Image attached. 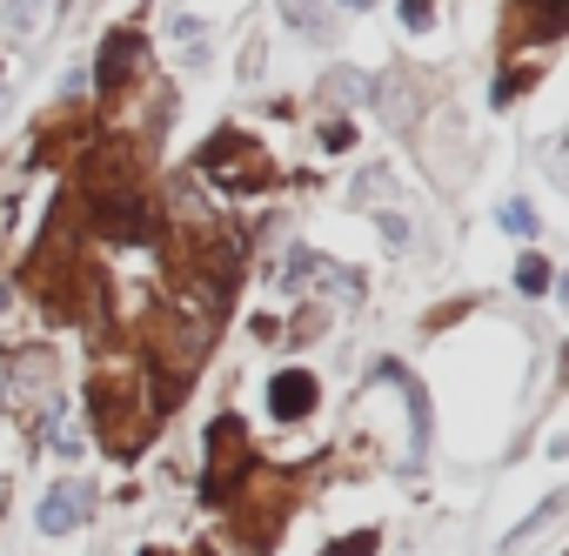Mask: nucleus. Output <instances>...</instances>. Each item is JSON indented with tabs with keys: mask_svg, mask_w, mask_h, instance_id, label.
I'll use <instances>...</instances> for the list:
<instances>
[{
	"mask_svg": "<svg viewBox=\"0 0 569 556\" xmlns=\"http://www.w3.org/2000/svg\"><path fill=\"white\" fill-rule=\"evenodd\" d=\"M88 509H94V489H88V483H54V489L41 496L34 523H41L48 536H68V529H81V523H88Z\"/></svg>",
	"mask_w": 569,
	"mask_h": 556,
	"instance_id": "3",
	"label": "nucleus"
},
{
	"mask_svg": "<svg viewBox=\"0 0 569 556\" xmlns=\"http://www.w3.org/2000/svg\"><path fill=\"white\" fill-rule=\"evenodd\" d=\"M369 549H376V536H369V529H362V536H336V543H329V556H369Z\"/></svg>",
	"mask_w": 569,
	"mask_h": 556,
	"instance_id": "13",
	"label": "nucleus"
},
{
	"mask_svg": "<svg viewBox=\"0 0 569 556\" xmlns=\"http://www.w3.org/2000/svg\"><path fill=\"white\" fill-rule=\"evenodd\" d=\"M496 221H502V228H509V235H522V241H529V235H536V228H542V221H536V208H529V201H502V208H496Z\"/></svg>",
	"mask_w": 569,
	"mask_h": 556,
	"instance_id": "9",
	"label": "nucleus"
},
{
	"mask_svg": "<svg viewBox=\"0 0 569 556\" xmlns=\"http://www.w3.org/2000/svg\"><path fill=\"white\" fill-rule=\"evenodd\" d=\"M0 108H8V101H0Z\"/></svg>",
	"mask_w": 569,
	"mask_h": 556,
	"instance_id": "17",
	"label": "nucleus"
},
{
	"mask_svg": "<svg viewBox=\"0 0 569 556\" xmlns=\"http://www.w3.org/2000/svg\"><path fill=\"white\" fill-rule=\"evenodd\" d=\"M516 289H522V296H542V289H549V268H542L536 255H529V261L516 268Z\"/></svg>",
	"mask_w": 569,
	"mask_h": 556,
	"instance_id": "11",
	"label": "nucleus"
},
{
	"mask_svg": "<svg viewBox=\"0 0 569 556\" xmlns=\"http://www.w3.org/2000/svg\"><path fill=\"white\" fill-rule=\"evenodd\" d=\"M281 14H289L302 34H316V41H329V8L322 0H281Z\"/></svg>",
	"mask_w": 569,
	"mask_h": 556,
	"instance_id": "6",
	"label": "nucleus"
},
{
	"mask_svg": "<svg viewBox=\"0 0 569 556\" xmlns=\"http://www.w3.org/2000/svg\"><path fill=\"white\" fill-rule=\"evenodd\" d=\"M342 8H376V0H342Z\"/></svg>",
	"mask_w": 569,
	"mask_h": 556,
	"instance_id": "16",
	"label": "nucleus"
},
{
	"mask_svg": "<svg viewBox=\"0 0 569 556\" xmlns=\"http://www.w3.org/2000/svg\"><path fill=\"white\" fill-rule=\"evenodd\" d=\"M174 41H181V54H188L194 68L208 61V28H201V21H181V28H174Z\"/></svg>",
	"mask_w": 569,
	"mask_h": 556,
	"instance_id": "10",
	"label": "nucleus"
},
{
	"mask_svg": "<svg viewBox=\"0 0 569 556\" xmlns=\"http://www.w3.org/2000/svg\"><path fill=\"white\" fill-rule=\"evenodd\" d=\"M322 88H329V95H336V101H376V95H369V88H376V81H369V75H356V68H336V75H329V81H322Z\"/></svg>",
	"mask_w": 569,
	"mask_h": 556,
	"instance_id": "7",
	"label": "nucleus"
},
{
	"mask_svg": "<svg viewBox=\"0 0 569 556\" xmlns=\"http://www.w3.org/2000/svg\"><path fill=\"white\" fill-rule=\"evenodd\" d=\"M281 282H289V289H329V296H342V302H356V296H362V275L336 268V261H329V255H316V248H296V255H289V268H281Z\"/></svg>",
	"mask_w": 569,
	"mask_h": 556,
	"instance_id": "1",
	"label": "nucleus"
},
{
	"mask_svg": "<svg viewBox=\"0 0 569 556\" xmlns=\"http://www.w3.org/2000/svg\"><path fill=\"white\" fill-rule=\"evenodd\" d=\"M94 228L114 235V241H141V235L154 228V215H148V201H141L134 188H114V195L94 201Z\"/></svg>",
	"mask_w": 569,
	"mask_h": 556,
	"instance_id": "2",
	"label": "nucleus"
},
{
	"mask_svg": "<svg viewBox=\"0 0 569 556\" xmlns=\"http://www.w3.org/2000/svg\"><path fill=\"white\" fill-rule=\"evenodd\" d=\"M316 376L309 369H281L274 383H268V416H281V423H302L309 409H316Z\"/></svg>",
	"mask_w": 569,
	"mask_h": 556,
	"instance_id": "4",
	"label": "nucleus"
},
{
	"mask_svg": "<svg viewBox=\"0 0 569 556\" xmlns=\"http://www.w3.org/2000/svg\"><path fill=\"white\" fill-rule=\"evenodd\" d=\"M436 21V0H402V28H429Z\"/></svg>",
	"mask_w": 569,
	"mask_h": 556,
	"instance_id": "14",
	"label": "nucleus"
},
{
	"mask_svg": "<svg viewBox=\"0 0 569 556\" xmlns=\"http://www.w3.org/2000/svg\"><path fill=\"white\" fill-rule=\"evenodd\" d=\"M0 409H8V356H0Z\"/></svg>",
	"mask_w": 569,
	"mask_h": 556,
	"instance_id": "15",
	"label": "nucleus"
},
{
	"mask_svg": "<svg viewBox=\"0 0 569 556\" xmlns=\"http://www.w3.org/2000/svg\"><path fill=\"white\" fill-rule=\"evenodd\" d=\"M34 8H41V0H0V21H8V28H34Z\"/></svg>",
	"mask_w": 569,
	"mask_h": 556,
	"instance_id": "12",
	"label": "nucleus"
},
{
	"mask_svg": "<svg viewBox=\"0 0 569 556\" xmlns=\"http://www.w3.org/2000/svg\"><path fill=\"white\" fill-rule=\"evenodd\" d=\"M134 54H141V41H134L128 28H121V34H108V48H101V61H94V88H101V95H114V88L128 81Z\"/></svg>",
	"mask_w": 569,
	"mask_h": 556,
	"instance_id": "5",
	"label": "nucleus"
},
{
	"mask_svg": "<svg viewBox=\"0 0 569 556\" xmlns=\"http://www.w3.org/2000/svg\"><path fill=\"white\" fill-rule=\"evenodd\" d=\"M556 509H562V496H542V503H536V509H529V516H522V523H516L509 536H502V549H516V543H529V536H536V529H542V523H549Z\"/></svg>",
	"mask_w": 569,
	"mask_h": 556,
	"instance_id": "8",
	"label": "nucleus"
}]
</instances>
